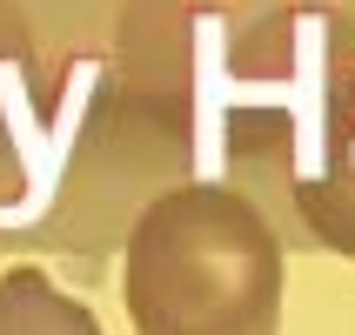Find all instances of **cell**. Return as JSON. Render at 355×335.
<instances>
[{
  "instance_id": "3957f363",
  "label": "cell",
  "mask_w": 355,
  "mask_h": 335,
  "mask_svg": "<svg viewBox=\"0 0 355 335\" xmlns=\"http://www.w3.org/2000/svg\"><path fill=\"white\" fill-rule=\"evenodd\" d=\"M0 335H107L87 302H74L47 268L20 261L0 275Z\"/></svg>"
},
{
  "instance_id": "6da1fadb",
  "label": "cell",
  "mask_w": 355,
  "mask_h": 335,
  "mask_svg": "<svg viewBox=\"0 0 355 335\" xmlns=\"http://www.w3.org/2000/svg\"><path fill=\"white\" fill-rule=\"evenodd\" d=\"M121 295L135 335H275L282 241L228 181H188L128 228Z\"/></svg>"
},
{
  "instance_id": "7a4b0ae2",
  "label": "cell",
  "mask_w": 355,
  "mask_h": 335,
  "mask_svg": "<svg viewBox=\"0 0 355 335\" xmlns=\"http://www.w3.org/2000/svg\"><path fill=\"white\" fill-rule=\"evenodd\" d=\"M295 208L322 248L355 261V101L336 94L329 135L295 155Z\"/></svg>"
}]
</instances>
